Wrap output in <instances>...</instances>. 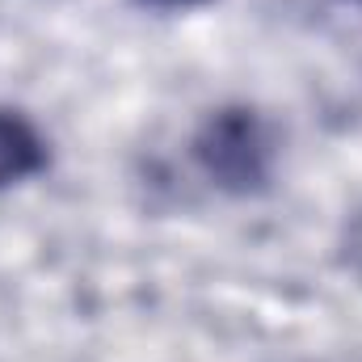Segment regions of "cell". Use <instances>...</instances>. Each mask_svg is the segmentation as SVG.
I'll use <instances>...</instances> for the list:
<instances>
[{"mask_svg": "<svg viewBox=\"0 0 362 362\" xmlns=\"http://www.w3.org/2000/svg\"><path fill=\"white\" fill-rule=\"evenodd\" d=\"M139 4L160 8V13H185V8H198V4H206V0H139Z\"/></svg>", "mask_w": 362, "mask_h": 362, "instance_id": "cell-3", "label": "cell"}, {"mask_svg": "<svg viewBox=\"0 0 362 362\" xmlns=\"http://www.w3.org/2000/svg\"><path fill=\"white\" fill-rule=\"evenodd\" d=\"M42 165H47V144L34 131V122L0 105V189L42 173Z\"/></svg>", "mask_w": 362, "mask_h": 362, "instance_id": "cell-2", "label": "cell"}, {"mask_svg": "<svg viewBox=\"0 0 362 362\" xmlns=\"http://www.w3.org/2000/svg\"><path fill=\"white\" fill-rule=\"evenodd\" d=\"M194 160L206 177L228 194H257L266 189L274 169L270 127L249 105L215 110L194 135Z\"/></svg>", "mask_w": 362, "mask_h": 362, "instance_id": "cell-1", "label": "cell"}]
</instances>
